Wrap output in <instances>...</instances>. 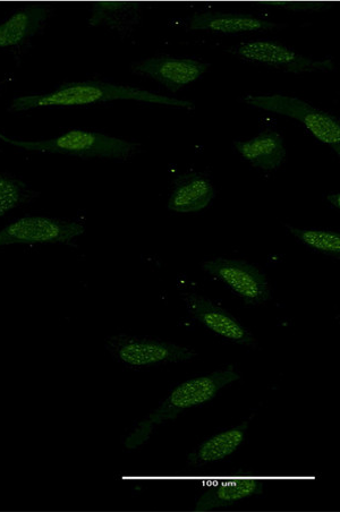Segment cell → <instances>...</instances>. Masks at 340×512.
<instances>
[{"instance_id":"cell-6","label":"cell","mask_w":340,"mask_h":512,"mask_svg":"<svg viewBox=\"0 0 340 512\" xmlns=\"http://www.w3.org/2000/svg\"><path fill=\"white\" fill-rule=\"evenodd\" d=\"M233 53L246 62L266 65L294 74L313 72H335L334 58H313L297 53L276 40H254L244 42Z\"/></svg>"},{"instance_id":"cell-17","label":"cell","mask_w":340,"mask_h":512,"mask_svg":"<svg viewBox=\"0 0 340 512\" xmlns=\"http://www.w3.org/2000/svg\"><path fill=\"white\" fill-rule=\"evenodd\" d=\"M89 23L92 27H105L127 33L140 21L141 4L123 2L93 3Z\"/></svg>"},{"instance_id":"cell-18","label":"cell","mask_w":340,"mask_h":512,"mask_svg":"<svg viewBox=\"0 0 340 512\" xmlns=\"http://www.w3.org/2000/svg\"><path fill=\"white\" fill-rule=\"evenodd\" d=\"M38 193L11 174L0 173V218L38 198Z\"/></svg>"},{"instance_id":"cell-11","label":"cell","mask_w":340,"mask_h":512,"mask_svg":"<svg viewBox=\"0 0 340 512\" xmlns=\"http://www.w3.org/2000/svg\"><path fill=\"white\" fill-rule=\"evenodd\" d=\"M187 27L195 31H209L224 34L269 31L284 25L260 19L245 13L203 12L187 21Z\"/></svg>"},{"instance_id":"cell-14","label":"cell","mask_w":340,"mask_h":512,"mask_svg":"<svg viewBox=\"0 0 340 512\" xmlns=\"http://www.w3.org/2000/svg\"><path fill=\"white\" fill-rule=\"evenodd\" d=\"M240 156L254 167L274 170L283 164L286 149L283 136L277 132H263L255 138L234 143Z\"/></svg>"},{"instance_id":"cell-8","label":"cell","mask_w":340,"mask_h":512,"mask_svg":"<svg viewBox=\"0 0 340 512\" xmlns=\"http://www.w3.org/2000/svg\"><path fill=\"white\" fill-rule=\"evenodd\" d=\"M80 221L24 217L0 230V246L34 243H70L84 233Z\"/></svg>"},{"instance_id":"cell-21","label":"cell","mask_w":340,"mask_h":512,"mask_svg":"<svg viewBox=\"0 0 340 512\" xmlns=\"http://www.w3.org/2000/svg\"><path fill=\"white\" fill-rule=\"evenodd\" d=\"M327 201L333 204L334 207L339 208L340 206V195L339 193H331L327 195Z\"/></svg>"},{"instance_id":"cell-10","label":"cell","mask_w":340,"mask_h":512,"mask_svg":"<svg viewBox=\"0 0 340 512\" xmlns=\"http://www.w3.org/2000/svg\"><path fill=\"white\" fill-rule=\"evenodd\" d=\"M208 70L209 64L198 59L172 56L148 58L132 66L134 73L148 76L173 92L199 80Z\"/></svg>"},{"instance_id":"cell-4","label":"cell","mask_w":340,"mask_h":512,"mask_svg":"<svg viewBox=\"0 0 340 512\" xmlns=\"http://www.w3.org/2000/svg\"><path fill=\"white\" fill-rule=\"evenodd\" d=\"M243 101L254 108L296 119L314 138L340 155V123L334 115L299 98L284 95H250Z\"/></svg>"},{"instance_id":"cell-1","label":"cell","mask_w":340,"mask_h":512,"mask_svg":"<svg viewBox=\"0 0 340 512\" xmlns=\"http://www.w3.org/2000/svg\"><path fill=\"white\" fill-rule=\"evenodd\" d=\"M240 379V374L231 365L216 372L200 375L176 387L169 396L148 416L136 422L124 438L127 449L140 448L150 440L161 424L175 420L177 416L193 407L208 403L221 389Z\"/></svg>"},{"instance_id":"cell-9","label":"cell","mask_w":340,"mask_h":512,"mask_svg":"<svg viewBox=\"0 0 340 512\" xmlns=\"http://www.w3.org/2000/svg\"><path fill=\"white\" fill-rule=\"evenodd\" d=\"M183 300L191 317L215 335L234 344L251 347L255 345L251 331L245 328L233 314L209 300L208 297L195 292H184Z\"/></svg>"},{"instance_id":"cell-22","label":"cell","mask_w":340,"mask_h":512,"mask_svg":"<svg viewBox=\"0 0 340 512\" xmlns=\"http://www.w3.org/2000/svg\"><path fill=\"white\" fill-rule=\"evenodd\" d=\"M2 84H3V83H0V88H2Z\"/></svg>"},{"instance_id":"cell-5","label":"cell","mask_w":340,"mask_h":512,"mask_svg":"<svg viewBox=\"0 0 340 512\" xmlns=\"http://www.w3.org/2000/svg\"><path fill=\"white\" fill-rule=\"evenodd\" d=\"M106 349L116 361L136 369L189 362L197 356L190 347L151 337H108Z\"/></svg>"},{"instance_id":"cell-3","label":"cell","mask_w":340,"mask_h":512,"mask_svg":"<svg viewBox=\"0 0 340 512\" xmlns=\"http://www.w3.org/2000/svg\"><path fill=\"white\" fill-rule=\"evenodd\" d=\"M0 141L17 149L80 158L126 159L139 149V144L134 142L84 130H72L54 139L33 142L13 139L0 133Z\"/></svg>"},{"instance_id":"cell-15","label":"cell","mask_w":340,"mask_h":512,"mask_svg":"<svg viewBox=\"0 0 340 512\" xmlns=\"http://www.w3.org/2000/svg\"><path fill=\"white\" fill-rule=\"evenodd\" d=\"M263 492V482L255 477H243L236 481L211 485L201 493L197 501L198 511H209L235 505Z\"/></svg>"},{"instance_id":"cell-7","label":"cell","mask_w":340,"mask_h":512,"mask_svg":"<svg viewBox=\"0 0 340 512\" xmlns=\"http://www.w3.org/2000/svg\"><path fill=\"white\" fill-rule=\"evenodd\" d=\"M201 267L245 303L259 305L271 300V287L265 273L249 262L214 258L204 261Z\"/></svg>"},{"instance_id":"cell-2","label":"cell","mask_w":340,"mask_h":512,"mask_svg":"<svg viewBox=\"0 0 340 512\" xmlns=\"http://www.w3.org/2000/svg\"><path fill=\"white\" fill-rule=\"evenodd\" d=\"M115 100H134L178 108L193 107L191 101L157 95V93L130 87V85L89 81L66 83L46 95L17 97L13 100L10 110L12 112H27V110L40 107L92 105Z\"/></svg>"},{"instance_id":"cell-16","label":"cell","mask_w":340,"mask_h":512,"mask_svg":"<svg viewBox=\"0 0 340 512\" xmlns=\"http://www.w3.org/2000/svg\"><path fill=\"white\" fill-rule=\"evenodd\" d=\"M246 434H248V423H242L212 435L192 452L187 459V464L192 467H200L233 456L242 447Z\"/></svg>"},{"instance_id":"cell-13","label":"cell","mask_w":340,"mask_h":512,"mask_svg":"<svg viewBox=\"0 0 340 512\" xmlns=\"http://www.w3.org/2000/svg\"><path fill=\"white\" fill-rule=\"evenodd\" d=\"M215 196V187L208 177L197 173L185 174L174 184L168 209L180 213L198 212L206 209Z\"/></svg>"},{"instance_id":"cell-19","label":"cell","mask_w":340,"mask_h":512,"mask_svg":"<svg viewBox=\"0 0 340 512\" xmlns=\"http://www.w3.org/2000/svg\"><path fill=\"white\" fill-rule=\"evenodd\" d=\"M289 232L305 246L328 255L339 256L340 236L334 230L300 229L289 227Z\"/></svg>"},{"instance_id":"cell-12","label":"cell","mask_w":340,"mask_h":512,"mask_svg":"<svg viewBox=\"0 0 340 512\" xmlns=\"http://www.w3.org/2000/svg\"><path fill=\"white\" fill-rule=\"evenodd\" d=\"M54 8L49 5H29L16 11L0 24V48L21 46L45 28Z\"/></svg>"},{"instance_id":"cell-20","label":"cell","mask_w":340,"mask_h":512,"mask_svg":"<svg viewBox=\"0 0 340 512\" xmlns=\"http://www.w3.org/2000/svg\"><path fill=\"white\" fill-rule=\"evenodd\" d=\"M263 5L278 6L287 8L294 12H314L328 8L326 3H262Z\"/></svg>"}]
</instances>
